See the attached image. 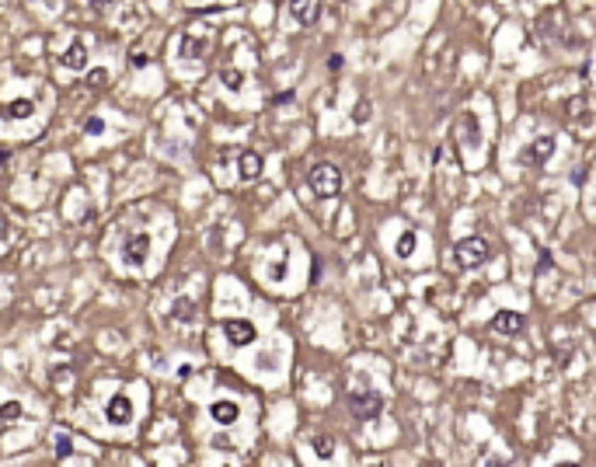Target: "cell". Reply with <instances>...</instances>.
<instances>
[{
  "label": "cell",
  "instance_id": "3",
  "mask_svg": "<svg viewBox=\"0 0 596 467\" xmlns=\"http://www.w3.org/2000/svg\"><path fill=\"white\" fill-rule=\"evenodd\" d=\"M383 408L381 394H370V390H363V394H352L349 398V412H352V419L356 422H370V419H377Z\"/></svg>",
  "mask_w": 596,
  "mask_h": 467
},
{
  "label": "cell",
  "instance_id": "15",
  "mask_svg": "<svg viewBox=\"0 0 596 467\" xmlns=\"http://www.w3.org/2000/svg\"><path fill=\"white\" fill-rule=\"evenodd\" d=\"M332 446H335V439L332 436H314V450H317V457H332Z\"/></svg>",
  "mask_w": 596,
  "mask_h": 467
},
{
  "label": "cell",
  "instance_id": "12",
  "mask_svg": "<svg viewBox=\"0 0 596 467\" xmlns=\"http://www.w3.org/2000/svg\"><path fill=\"white\" fill-rule=\"evenodd\" d=\"M213 422H220V425H230V422H237V415H241V408H237V401H213Z\"/></svg>",
  "mask_w": 596,
  "mask_h": 467
},
{
  "label": "cell",
  "instance_id": "19",
  "mask_svg": "<svg viewBox=\"0 0 596 467\" xmlns=\"http://www.w3.org/2000/svg\"><path fill=\"white\" fill-rule=\"evenodd\" d=\"M101 84H105V70H91V74H87V87H94V91H98Z\"/></svg>",
  "mask_w": 596,
  "mask_h": 467
},
{
  "label": "cell",
  "instance_id": "18",
  "mask_svg": "<svg viewBox=\"0 0 596 467\" xmlns=\"http://www.w3.org/2000/svg\"><path fill=\"white\" fill-rule=\"evenodd\" d=\"M174 317H178V321H192V307H189L185 300H178V303H174Z\"/></svg>",
  "mask_w": 596,
  "mask_h": 467
},
{
  "label": "cell",
  "instance_id": "24",
  "mask_svg": "<svg viewBox=\"0 0 596 467\" xmlns=\"http://www.w3.org/2000/svg\"><path fill=\"white\" fill-rule=\"evenodd\" d=\"M129 63H133V67H147V56H143V52H133Z\"/></svg>",
  "mask_w": 596,
  "mask_h": 467
},
{
  "label": "cell",
  "instance_id": "10",
  "mask_svg": "<svg viewBox=\"0 0 596 467\" xmlns=\"http://www.w3.org/2000/svg\"><path fill=\"white\" fill-rule=\"evenodd\" d=\"M457 140L468 143V147H478V143H481V129H478L474 112H464V116H461V123H457Z\"/></svg>",
  "mask_w": 596,
  "mask_h": 467
},
{
  "label": "cell",
  "instance_id": "22",
  "mask_svg": "<svg viewBox=\"0 0 596 467\" xmlns=\"http://www.w3.org/2000/svg\"><path fill=\"white\" fill-rule=\"evenodd\" d=\"M101 129H105V123H101V119H87L84 133H91V136H94V133H101Z\"/></svg>",
  "mask_w": 596,
  "mask_h": 467
},
{
  "label": "cell",
  "instance_id": "20",
  "mask_svg": "<svg viewBox=\"0 0 596 467\" xmlns=\"http://www.w3.org/2000/svg\"><path fill=\"white\" fill-rule=\"evenodd\" d=\"M220 77H223V84L227 87H241V74H237V70H223Z\"/></svg>",
  "mask_w": 596,
  "mask_h": 467
},
{
  "label": "cell",
  "instance_id": "1",
  "mask_svg": "<svg viewBox=\"0 0 596 467\" xmlns=\"http://www.w3.org/2000/svg\"><path fill=\"white\" fill-rule=\"evenodd\" d=\"M488 255H492V248H488L485 237H464V241L454 244V261L461 269H481L488 261Z\"/></svg>",
  "mask_w": 596,
  "mask_h": 467
},
{
  "label": "cell",
  "instance_id": "23",
  "mask_svg": "<svg viewBox=\"0 0 596 467\" xmlns=\"http://www.w3.org/2000/svg\"><path fill=\"white\" fill-rule=\"evenodd\" d=\"M568 181H575V185H583V181H586V168H575V174H568Z\"/></svg>",
  "mask_w": 596,
  "mask_h": 467
},
{
  "label": "cell",
  "instance_id": "13",
  "mask_svg": "<svg viewBox=\"0 0 596 467\" xmlns=\"http://www.w3.org/2000/svg\"><path fill=\"white\" fill-rule=\"evenodd\" d=\"M84 63H87V49H84V43L77 39V43L63 52V67H67V70H84Z\"/></svg>",
  "mask_w": 596,
  "mask_h": 467
},
{
  "label": "cell",
  "instance_id": "7",
  "mask_svg": "<svg viewBox=\"0 0 596 467\" xmlns=\"http://www.w3.org/2000/svg\"><path fill=\"white\" fill-rule=\"evenodd\" d=\"M223 335L230 339V345H252L255 342V328H252V321L230 317V321H223Z\"/></svg>",
  "mask_w": 596,
  "mask_h": 467
},
{
  "label": "cell",
  "instance_id": "16",
  "mask_svg": "<svg viewBox=\"0 0 596 467\" xmlns=\"http://www.w3.org/2000/svg\"><path fill=\"white\" fill-rule=\"evenodd\" d=\"M412 252H415V234L408 230V234H401V241H398V255L412 258Z\"/></svg>",
  "mask_w": 596,
  "mask_h": 467
},
{
  "label": "cell",
  "instance_id": "11",
  "mask_svg": "<svg viewBox=\"0 0 596 467\" xmlns=\"http://www.w3.org/2000/svg\"><path fill=\"white\" fill-rule=\"evenodd\" d=\"M237 174H241V181H255L258 174H262V154L244 150V154H241V164H237Z\"/></svg>",
  "mask_w": 596,
  "mask_h": 467
},
{
  "label": "cell",
  "instance_id": "4",
  "mask_svg": "<svg viewBox=\"0 0 596 467\" xmlns=\"http://www.w3.org/2000/svg\"><path fill=\"white\" fill-rule=\"evenodd\" d=\"M551 154H554V136H537V140L519 154V161L530 164V168H541L544 161H551Z\"/></svg>",
  "mask_w": 596,
  "mask_h": 467
},
{
  "label": "cell",
  "instance_id": "8",
  "mask_svg": "<svg viewBox=\"0 0 596 467\" xmlns=\"http://www.w3.org/2000/svg\"><path fill=\"white\" fill-rule=\"evenodd\" d=\"M290 14L300 25H314L321 18V0H290Z\"/></svg>",
  "mask_w": 596,
  "mask_h": 467
},
{
  "label": "cell",
  "instance_id": "26",
  "mask_svg": "<svg viewBox=\"0 0 596 467\" xmlns=\"http://www.w3.org/2000/svg\"><path fill=\"white\" fill-rule=\"evenodd\" d=\"M4 161H7V150H4V147H0V164H4Z\"/></svg>",
  "mask_w": 596,
  "mask_h": 467
},
{
  "label": "cell",
  "instance_id": "5",
  "mask_svg": "<svg viewBox=\"0 0 596 467\" xmlns=\"http://www.w3.org/2000/svg\"><path fill=\"white\" fill-rule=\"evenodd\" d=\"M488 328H492L495 335H519V332L527 328V321H523V314H516V310H499Z\"/></svg>",
  "mask_w": 596,
  "mask_h": 467
},
{
  "label": "cell",
  "instance_id": "21",
  "mask_svg": "<svg viewBox=\"0 0 596 467\" xmlns=\"http://www.w3.org/2000/svg\"><path fill=\"white\" fill-rule=\"evenodd\" d=\"M366 119H370V105L359 101V105H356V123H366Z\"/></svg>",
  "mask_w": 596,
  "mask_h": 467
},
{
  "label": "cell",
  "instance_id": "6",
  "mask_svg": "<svg viewBox=\"0 0 596 467\" xmlns=\"http://www.w3.org/2000/svg\"><path fill=\"white\" fill-rule=\"evenodd\" d=\"M147 252H150V237H147V234H133V237H126V244H123L126 265H143V261H147Z\"/></svg>",
  "mask_w": 596,
  "mask_h": 467
},
{
  "label": "cell",
  "instance_id": "14",
  "mask_svg": "<svg viewBox=\"0 0 596 467\" xmlns=\"http://www.w3.org/2000/svg\"><path fill=\"white\" fill-rule=\"evenodd\" d=\"M4 116H7V119H28V116H32V101H25V98H21V101H11V105L4 108Z\"/></svg>",
  "mask_w": 596,
  "mask_h": 467
},
{
  "label": "cell",
  "instance_id": "25",
  "mask_svg": "<svg viewBox=\"0 0 596 467\" xmlns=\"http://www.w3.org/2000/svg\"><path fill=\"white\" fill-rule=\"evenodd\" d=\"M328 70H342V56H339V52H335V56L328 60Z\"/></svg>",
  "mask_w": 596,
  "mask_h": 467
},
{
  "label": "cell",
  "instance_id": "17",
  "mask_svg": "<svg viewBox=\"0 0 596 467\" xmlns=\"http://www.w3.org/2000/svg\"><path fill=\"white\" fill-rule=\"evenodd\" d=\"M52 446H56V457H70V436H67V432H56V436H52Z\"/></svg>",
  "mask_w": 596,
  "mask_h": 467
},
{
  "label": "cell",
  "instance_id": "9",
  "mask_svg": "<svg viewBox=\"0 0 596 467\" xmlns=\"http://www.w3.org/2000/svg\"><path fill=\"white\" fill-rule=\"evenodd\" d=\"M105 415H108V422L126 425L129 419H133V405H129V398H126V394H112V401H108Z\"/></svg>",
  "mask_w": 596,
  "mask_h": 467
},
{
  "label": "cell",
  "instance_id": "2",
  "mask_svg": "<svg viewBox=\"0 0 596 467\" xmlns=\"http://www.w3.org/2000/svg\"><path fill=\"white\" fill-rule=\"evenodd\" d=\"M310 189H314L321 199H332V196H339L342 171L335 168V164H314V168H310Z\"/></svg>",
  "mask_w": 596,
  "mask_h": 467
}]
</instances>
